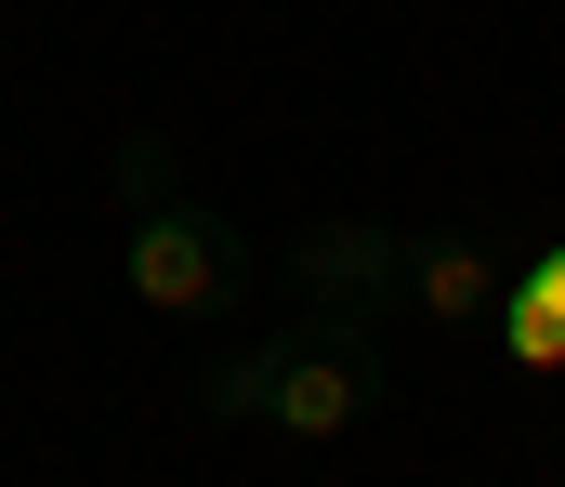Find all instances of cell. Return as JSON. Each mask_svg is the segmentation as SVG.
<instances>
[{"instance_id": "6da1fadb", "label": "cell", "mask_w": 565, "mask_h": 487, "mask_svg": "<svg viewBox=\"0 0 565 487\" xmlns=\"http://www.w3.org/2000/svg\"><path fill=\"white\" fill-rule=\"evenodd\" d=\"M382 329L369 317H289L264 342H237V356H211V422H264L289 448H329V435H355L369 409H382Z\"/></svg>"}, {"instance_id": "7a4b0ae2", "label": "cell", "mask_w": 565, "mask_h": 487, "mask_svg": "<svg viewBox=\"0 0 565 487\" xmlns=\"http://www.w3.org/2000/svg\"><path fill=\"white\" fill-rule=\"evenodd\" d=\"M119 277H132L145 317H237V290H250V251H237V224L211 211V198H184L171 184V146L158 133H132L119 146Z\"/></svg>"}, {"instance_id": "3957f363", "label": "cell", "mask_w": 565, "mask_h": 487, "mask_svg": "<svg viewBox=\"0 0 565 487\" xmlns=\"http://www.w3.org/2000/svg\"><path fill=\"white\" fill-rule=\"evenodd\" d=\"M289 277H302V317L395 329V317H408V224H382V211H329V224L289 237Z\"/></svg>"}, {"instance_id": "277c9868", "label": "cell", "mask_w": 565, "mask_h": 487, "mask_svg": "<svg viewBox=\"0 0 565 487\" xmlns=\"http://www.w3.org/2000/svg\"><path fill=\"white\" fill-rule=\"evenodd\" d=\"M500 290H513V251H500V237H408V317H422L434 342L500 329Z\"/></svg>"}]
</instances>
